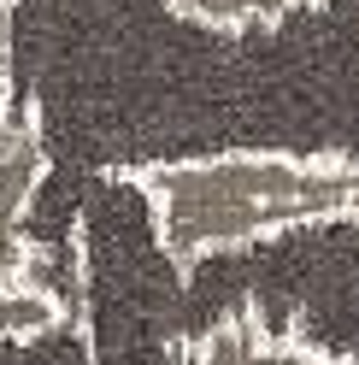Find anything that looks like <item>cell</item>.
I'll use <instances>...</instances> for the list:
<instances>
[{
  "instance_id": "cell-1",
  "label": "cell",
  "mask_w": 359,
  "mask_h": 365,
  "mask_svg": "<svg viewBox=\"0 0 359 365\" xmlns=\"http://www.w3.org/2000/svg\"><path fill=\"white\" fill-rule=\"evenodd\" d=\"M353 165L359 153L218 148L106 165V177L142 200L160 254L177 271H194L218 254H241L312 224H342L353 212Z\"/></svg>"
},
{
  "instance_id": "cell-2",
  "label": "cell",
  "mask_w": 359,
  "mask_h": 365,
  "mask_svg": "<svg viewBox=\"0 0 359 365\" xmlns=\"http://www.w3.org/2000/svg\"><path fill=\"white\" fill-rule=\"evenodd\" d=\"M48 130H41V106L18 101L0 118V283H24L41 271V247L30 242L24 218L36 212L41 189H48Z\"/></svg>"
},
{
  "instance_id": "cell-3",
  "label": "cell",
  "mask_w": 359,
  "mask_h": 365,
  "mask_svg": "<svg viewBox=\"0 0 359 365\" xmlns=\"http://www.w3.org/2000/svg\"><path fill=\"white\" fill-rule=\"evenodd\" d=\"M177 365H359V359L312 341L295 324H271L259 312V301H236L207 330L183 336Z\"/></svg>"
},
{
  "instance_id": "cell-4",
  "label": "cell",
  "mask_w": 359,
  "mask_h": 365,
  "mask_svg": "<svg viewBox=\"0 0 359 365\" xmlns=\"http://www.w3.org/2000/svg\"><path fill=\"white\" fill-rule=\"evenodd\" d=\"M171 18H183L194 30L212 36H248V30H277L288 18H301L324 0H160Z\"/></svg>"
},
{
  "instance_id": "cell-5",
  "label": "cell",
  "mask_w": 359,
  "mask_h": 365,
  "mask_svg": "<svg viewBox=\"0 0 359 365\" xmlns=\"http://www.w3.org/2000/svg\"><path fill=\"white\" fill-rule=\"evenodd\" d=\"M65 324V294L41 277L0 283V341H41Z\"/></svg>"
},
{
  "instance_id": "cell-6",
  "label": "cell",
  "mask_w": 359,
  "mask_h": 365,
  "mask_svg": "<svg viewBox=\"0 0 359 365\" xmlns=\"http://www.w3.org/2000/svg\"><path fill=\"white\" fill-rule=\"evenodd\" d=\"M18 106V88H12V48L0 41V118Z\"/></svg>"
},
{
  "instance_id": "cell-7",
  "label": "cell",
  "mask_w": 359,
  "mask_h": 365,
  "mask_svg": "<svg viewBox=\"0 0 359 365\" xmlns=\"http://www.w3.org/2000/svg\"><path fill=\"white\" fill-rule=\"evenodd\" d=\"M12 12H18V0H0V41H6V24H12Z\"/></svg>"
},
{
  "instance_id": "cell-8",
  "label": "cell",
  "mask_w": 359,
  "mask_h": 365,
  "mask_svg": "<svg viewBox=\"0 0 359 365\" xmlns=\"http://www.w3.org/2000/svg\"><path fill=\"white\" fill-rule=\"evenodd\" d=\"M348 224H353V236H359V165H353V212H348Z\"/></svg>"
}]
</instances>
